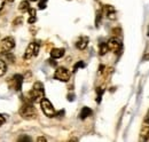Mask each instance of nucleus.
<instances>
[{
    "mask_svg": "<svg viewBox=\"0 0 149 142\" xmlns=\"http://www.w3.org/2000/svg\"><path fill=\"white\" fill-rule=\"evenodd\" d=\"M107 45H108L109 51H111L113 53L119 52L120 48H122V44H120V41H119L117 38H111V39H109L108 42H107Z\"/></svg>",
    "mask_w": 149,
    "mask_h": 142,
    "instance_id": "8",
    "label": "nucleus"
},
{
    "mask_svg": "<svg viewBox=\"0 0 149 142\" xmlns=\"http://www.w3.org/2000/svg\"><path fill=\"white\" fill-rule=\"evenodd\" d=\"M149 139V122L148 120H143V124L141 126V131H140V140L141 141H146Z\"/></svg>",
    "mask_w": 149,
    "mask_h": 142,
    "instance_id": "9",
    "label": "nucleus"
},
{
    "mask_svg": "<svg viewBox=\"0 0 149 142\" xmlns=\"http://www.w3.org/2000/svg\"><path fill=\"white\" fill-rule=\"evenodd\" d=\"M19 9L22 12V13H24V12L29 10V9H30V3H29V1H26V0L21 1V2H19Z\"/></svg>",
    "mask_w": 149,
    "mask_h": 142,
    "instance_id": "14",
    "label": "nucleus"
},
{
    "mask_svg": "<svg viewBox=\"0 0 149 142\" xmlns=\"http://www.w3.org/2000/svg\"><path fill=\"white\" fill-rule=\"evenodd\" d=\"M148 58H149V55H146V56L143 57V60H148Z\"/></svg>",
    "mask_w": 149,
    "mask_h": 142,
    "instance_id": "23",
    "label": "nucleus"
},
{
    "mask_svg": "<svg viewBox=\"0 0 149 142\" xmlns=\"http://www.w3.org/2000/svg\"><path fill=\"white\" fill-rule=\"evenodd\" d=\"M145 120H148L149 122V110L147 111V115H146V117H145Z\"/></svg>",
    "mask_w": 149,
    "mask_h": 142,
    "instance_id": "21",
    "label": "nucleus"
},
{
    "mask_svg": "<svg viewBox=\"0 0 149 142\" xmlns=\"http://www.w3.org/2000/svg\"><path fill=\"white\" fill-rule=\"evenodd\" d=\"M79 67H84V64H83V62H79L78 64H76V65H74V71H77V69H78Z\"/></svg>",
    "mask_w": 149,
    "mask_h": 142,
    "instance_id": "17",
    "label": "nucleus"
},
{
    "mask_svg": "<svg viewBox=\"0 0 149 142\" xmlns=\"http://www.w3.org/2000/svg\"><path fill=\"white\" fill-rule=\"evenodd\" d=\"M14 47H15V40H14V38H12V37H6V38L1 41V44H0V51L3 52V53L10 52Z\"/></svg>",
    "mask_w": 149,
    "mask_h": 142,
    "instance_id": "6",
    "label": "nucleus"
},
{
    "mask_svg": "<svg viewBox=\"0 0 149 142\" xmlns=\"http://www.w3.org/2000/svg\"><path fill=\"white\" fill-rule=\"evenodd\" d=\"M103 12H104V15L109 19H115L116 18V10L110 5H106L104 8H103Z\"/></svg>",
    "mask_w": 149,
    "mask_h": 142,
    "instance_id": "10",
    "label": "nucleus"
},
{
    "mask_svg": "<svg viewBox=\"0 0 149 142\" xmlns=\"http://www.w3.org/2000/svg\"><path fill=\"white\" fill-rule=\"evenodd\" d=\"M5 1H6V0H0V10H1L2 7L5 6Z\"/></svg>",
    "mask_w": 149,
    "mask_h": 142,
    "instance_id": "19",
    "label": "nucleus"
},
{
    "mask_svg": "<svg viewBox=\"0 0 149 142\" xmlns=\"http://www.w3.org/2000/svg\"><path fill=\"white\" fill-rule=\"evenodd\" d=\"M3 123H5V118H3V116L0 115V126L3 124Z\"/></svg>",
    "mask_w": 149,
    "mask_h": 142,
    "instance_id": "20",
    "label": "nucleus"
},
{
    "mask_svg": "<svg viewBox=\"0 0 149 142\" xmlns=\"http://www.w3.org/2000/svg\"><path fill=\"white\" fill-rule=\"evenodd\" d=\"M19 140V141H24V140H25V141H30L31 139H30V138H28V136H23V138L21 136Z\"/></svg>",
    "mask_w": 149,
    "mask_h": 142,
    "instance_id": "18",
    "label": "nucleus"
},
{
    "mask_svg": "<svg viewBox=\"0 0 149 142\" xmlns=\"http://www.w3.org/2000/svg\"><path fill=\"white\" fill-rule=\"evenodd\" d=\"M30 1H37V0H30Z\"/></svg>",
    "mask_w": 149,
    "mask_h": 142,
    "instance_id": "25",
    "label": "nucleus"
},
{
    "mask_svg": "<svg viewBox=\"0 0 149 142\" xmlns=\"http://www.w3.org/2000/svg\"><path fill=\"white\" fill-rule=\"evenodd\" d=\"M87 45H88V38L87 37H80L76 42V47L80 51L85 49L87 47Z\"/></svg>",
    "mask_w": 149,
    "mask_h": 142,
    "instance_id": "11",
    "label": "nucleus"
},
{
    "mask_svg": "<svg viewBox=\"0 0 149 142\" xmlns=\"http://www.w3.org/2000/svg\"><path fill=\"white\" fill-rule=\"evenodd\" d=\"M8 83H9V87H10V88H14L15 90H19L21 87H22L23 77H22L21 74H15V76H13L12 78H9Z\"/></svg>",
    "mask_w": 149,
    "mask_h": 142,
    "instance_id": "7",
    "label": "nucleus"
},
{
    "mask_svg": "<svg viewBox=\"0 0 149 142\" xmlns=\"http://www.w3.org/2000/svg\"><path fill=\"white\" fill-rule=\"evenodd\" d=\"M91 115H92V110H91L90 108H87V106H84V108L81 109L80 113H79V117H80V119H85V118L90 117Z\"/></svg>",
    "mask_w": 149,
    "mask_h": 142,
    "instance_id": "13",
    "label": "nucleus"
},
{
    "mask_svg": "<svg viewBox=\"0 0 149 142\" xmlns=\"http://www.w3.org/2000/svg\"><path fill=\"white\" fill-rule=\"evenodd\" d=\"M54 78L56 80H60V81H63V83H67L69 79H70V71L65 68H57L54 73Z\"/></svg>",
    "mask_w": 149,
    "mask_h": 142,
    "instance_id": "5",
    "label": "nucleus"
},
{
    "mask_svg": "<svg viewBox=\"0 0 149 142\" xmlns=\"http://www.w3.org/2000/svg\"><path fill=\"white\" fill-rule=\"evenodd\" d=\"M19 115L22 118H24L26 120H31V119H35L37 117V110L35 109V106H32V104L25 103L21 106Z\"/></svg>",
    "mask_w": 149,
    "mask_h": 142,
    "instance_id": "2",
    "label": "nucleus"
},
{
    "mask_svg": "<svg viewBox=\"0 0 149 142\" xmlns=\"http://www.w3.org/2000/svg\"><path fill=\"white\" fill-rule=\"evenodd\" d=\"M7 1H9V2H13V1H14V0H7Z\"/></svg>",
    "mask_w": 149,
    "mask_h": 142,
    "instance_id": "24",
    "label": "nucleus"
},
{
    "mask_svg": "<svg viewBox=\"0 0 149 142\" xmlns=\"http://www.w3.org/2000/svg\"><path fill=\"white\" fill-rule=\"evenodd\" d=\"M6 71H7V64H6V62L3 60H0V77L3 76L6 73Z\"/></svg>",
    "mask_w": 149,
    "mask_h": 142,
    "instance_id": "16",
    "label": "nucleus"
},
{
    "mask_svg": "<svg viewBox=\"0 0 149 142\" xmlns=\"http://www.w3.org/2000/svg\"><path fill=\"white\" fill-rule=\"evenodd\" d=\"M108 51H109L108 45H107L106 42H101V44H100V46H99V54L102 56V55L107 54V52H108Z\"/></svg>",
    "mask_w": 149,
    "mask_h": 142,
    "instance_id": "15",
    "label": "nucleus"
},
{
    "mask_svg": "<svg viewBox=\"0 0 149 142\" xmlns=\"http://www.w3.org/2000/svg\"><path fill=\"white\" fill-rule=\"evenodd\" d=\"M37 140H38V141H46V139H45V138H42V136H40V138H38Z\"/></svg>",
    "mask_w": 149,
    "mask_h": 142,
    "instance_id": "22",
    "label": "nucleus"
},
{
    "mask_svg": "<svg viewBox=\"0 0 149 142\" xmlns=\"http://www.w3.org/2000/svg\"><path fill=\"white\" fill-rule=\"evenodd\" d=\"M148 36H149V30H148Z\"/></svg>",
    "mask_w": 149,
    "mask_h": 142,
    "instance_id": "26",
    "label": "nucleus"
},
{
    "mask_svg": "<svg viewBox=\"0 0 149 142\" xmlns=\"http://www.w3.org/2000/svg\"><path fill=\"white\" fill-rule=\"evenodd\" d=\"M63 55H64V49L63 48H54L51 52V56L53 58H61Z\"/></svg>",
    "mask_w": 149,
    "mask_h": 142,
    "instance_id": "12",
    "label": "nucleus"
},
{
    "mask_svg": "<svg viewBox=\"0 0 149 142\" xmlns=\"http://www.w3.org/2000/svg\"><path fill=\"white\" fill-rule=\"evenodd\" d=\"M38 52H39V42H38V41H32V42L29 44V46H28L26 49H25L24 58H25V60H30V58H32L33 56H37Z\"/></svg>",
    "mask_w": 149,
    "mask_h": 142,
    "instance_id": "3",
    "label": "nucleus"
},
{
    "mask_svg": "<svg viewBox=\"0 0 149 142\" xmlns=\"http://www.w3.org/2000/svg\"><path fill=\"white\" fill-rule=\"evenodd\" d=\"M29 99L31 102H35V103L40 102L44 99V85L40 81L35 83L32 89L29 92Z\"/></svg>",
    "mask_w": 149,
    "mask_h": 142,
    "instance_id": "1",
    "label": "nucleus"
},
{
    "mask_svg": "<svg viewBox=\"0 0 149 142\" xmlns=\"http://www.w3.org/2000/svg\"><path fill=\"white\" fill-rule=\"evenodd\" d=\"M40 106H41L42 112H44L47 117H54V116H55V109H54L53 104H52L47 99L44 97V99L40 101Z\"/></svg>",
    "mask_w": 149,
    "mask_h": 142,
    "instance_id": "4",
    "label": "nucleus"
}]
</instances>
